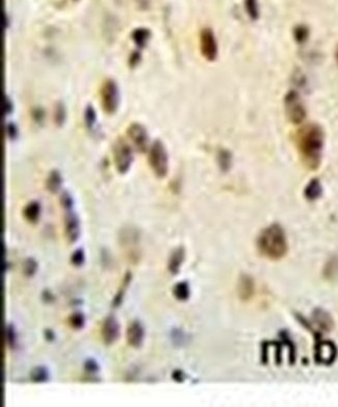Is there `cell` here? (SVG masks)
I'll list each match as a JSON object with an SVG mask.
<instances>
[{"instance_id":"cell-1","label":"cell","mask_w":338,"mask_h":407,"mask_svg":"<svg viewBox=\"0 0 338 407\" xmlns=\"http://www.w3.org/2000/svg\"><path fill=\"white\" fill-rule=\"evenodd\" d=\"M323 132L317 125H309L299 137V149L305 165L311 170L317 169L321 161Z\"/></svg>"},{"instance_id":"cell-2","label":"cell","mask_w":338,"mask_h":407,"mask_svg":"<svg viewBox=\"0 0 338 407\" xmlns=\"http://www.w3.org/2000/svg\"><path fill=\"white\" fill-rule=\"evenodd\" d=\"M260 253L267 258L279 259L287 252V241L284 230L278 224L264 229L257 241Z\"/></svg>"},{"instance_id":"cell-3","label":"cell","mask_w":338,"mask_h":407,"mask_svg":"<svg viewBox=\"0 0 338 407\" xmlns=\"http://www.w3.org/2000/svg\"><path fill=\"white\" fill-rule=\"evenodd\" d=\"M149 164L154 174L157 177L162 178L167 174L168 170V159L167 153L160 141H155L149 150Z\"/></svg>"},{"instance_id":"cell-4","label":"cell","mask_w":338,"mask_h":407,"mask_svg":"<svg viewBox=\"0 0 338 407\" xmlns=\"http://www.w3.org/2000/svg\"><path fill=\"white\" fill-rule=\"evenodd\" d=\"M284 108L287 119L292 124H300L306 118V108L300 95L295 91H290L284 98Z\"/></svg>"},{"instance_id":"cell-5","label":"cell","mask_w":338,"mask_h":407,"mask_svg":"<svg viewBox=\"0 0 338 407\" xmlns=\"http://www.w3.org/2000/svg\"><path fill=\"white\" fill-rule=\"evenodd\" d=\"M112 154H114V162L118 172L125 174L130 169L133 161L131 147L124 140L119 139L114 146V153Z\"/></svg>"},{"instance_id":"cell-6","label":"cell","mask_w":338,"mask_h":407,"mask_svg":"<svg viewBox=\"0 0 338 407\" xmlns=\"http://www.w3.org/2000/svg\"><path fill=\"white\" fill-rule=\"evenodd\" d=\"M101 104L105 113L114 114L119 105V89L116 81L107 79L100 90Z\"/></svg>"},{"instance_id":"cell-7","label":"cell","mask_w":338,"mask_h":407,"mask_svg":"<svg viewBox=\"0 0 338 407\" xmlns=\"http://www.w3.org/2000/svg\"><path fill=\"white\" fill-rule=\"evenodd\" d=\"M200 50L203 58L209 62H214L218 57V43L210 29H204L200 34Z\"/></svg>"},{"instance_id":"cell-8","label":"cell","mask_w":338,"mask_h":407,"mask_svg":"<svg viewBox=\"0 0 338 407\" xmlns=\"http://www.w3.org/2000/svg\"><path fill=\"white\" fill-rule=\"evenodd\" d=\"M127 134L137 151L145 152L147 150L149 145V137L147 129L142 124H131L127 129Z\"/></svg>"},{"instance_id":"cell-9","label":"cell","mask_w":338,"mask_h":407,"mask_svg":"<svg viewBox=\"0 0 338 407\" xmlns=\"http://www.w3.org/2000/svg\"><path fill=\"white\" fill-rule=\"evenodd\" d=\"M101 336L105 345H112L119 339L120 325L114 316H108L104 320L101 327Z\"/></svg>"},{"instance_id":"cell-10","label":"cell","mask_w":338,"mask_h":407,"mask_svg":"<svg viewBox=\"0 0 338 407\" xmlns=\"http://www.w3.org/2000/svg\"><path fill=\"white\" fill-rule=\"evenodd\" d=\"M80 223L73 210H69L65 217V233L70 243H75L80 233Z\"/></svg>"},{"instance_id":"cell-11","label":"cell","mask_w":338,"mask_h":407,"mask_svg":"<svg viewBox=\"0 0 338 407\" xmlns=\"http://www.w3.org/2000/svg\"><path fill=\"white\" fill-rule=\"evenodd\" d=\"M144 336L145 331L142 324H140V322L139 321L131 322L127 328V332H126V338H127L128 345L133 348H139L144 342Z\"/></svg>"},{"instance_id":"cell-12","label":"cell","mask_w":338,"mask_h":407,"mask_svg":"<svg viewBox=\"0 0 338 407\" xmlns=\"http://www.w3.org/2000/svg\"><path fill=\"white\" fill-rule=\"evenodd\" d=\"M336 356V348L330 342L320 343L316 350V357L323 363H331Z\"/></svg>"},{"instance_id":"cell-13","label":"cell","mask_w":338,"mask_h":407,"mask_svg":"<svg viewBox=\"0 0 338 407\" xmlns=\"http://www.w3.org/2000/svg\"><path fill=\"white\" fill-rule=\"evenodd\" d=\"M237 291L239 298L243 300L250 299L253 293H254V283H253L252 278L247 275H242L241 278H239Z\"/></svg>"},{"instance_id":"cell-14","label":"cell","mask_w":338,"mask_h":407,"mask_svg":"<svg viewBox=\"0 0 338 407\" xmlns=\"http://www.w3.org/2000/svg\"><path fill=\"white\" fill-rule=\"evenodd\" d=\"M313 322L316 324V326L323 330V331H330L333 327V320L331 318V316L325 312L320 310V308H317L313 312Z\"/></svg>"},{"instance_id":"cell-15","label":"cell","mask_w":338,"mask_h":407,"mask_svg":"<svg viewBox=\"0 0 338 407\" xmlns=\"http://www.w3.org/2000/svg\"><path fill=\"white\" fill-rule=\"evenodd\" d=\"M185 260V249L182 247L177 248L172 252V254L168 258L167 268L172 274H177L180 270V265Z\"/></svg>"},{"instance_id":"cell-16","label":"cell","mask_w":338,"mask_h":407,"mask_svg":"<svg viewBox=\"0 0 338 407\" xmlns=\"http://www.w3.org/2000/svg\"><path fill=\"white\" fill-rule=\"evenodd\" d=\"M41 215V205L38 201H32L28 203L23 210L24 218L31 223H36Z\"/></svg>"},{"instance_id":"cell-17","label":"cell","mask_w":338,"mask_h":407,"mask_svg":"<svg viewBox=\"0 0 338 407\" xmlns=\"http://www.w3.org/2000/svg\"><path fill=\"white\" fill-rule=\"evenodd\" d=\"M322 193V188L321 185L318 179H312L309 184L307 185V187L305 188V197L308 200H316L317 198L320 197V195Z\"/></svg>"},{"instance_id":"cell-18","label":"cell","mask_w":338,"mask_h":407,"mask_svg":"<svg viewBox=\"0 0 338 407\" xmlns=\"http://www.w3.org/2000/svg\"><path fill=\"white\" fill-rule=\"evenodd\" d=\"M62 182H63V179H62L61 173L59 171L53 170L49 173V175L47 177L46 188L50 193L54 194L56 192H59V190L61 189Z\"/></svg>"},{"instance_id":"cell-19","label":"cell","mask_w":338,"mask_h":407,"mask_svg":"<svg viewBox=\"0 0 338 407\" xmlns=\"http://www.w3.org/2000/svg\"><path fill=\"white\" fill-rule=\"evenodd\" d=\"M150 37H151V33L147 29H136L132 32V35H131L133 42L139 49L144 48L147 45Z\"/></svg>"},{"instance_id":"cell-20","label":"cell","mask_w":338,"mask_h":407,"mask_svg":"<svg viewBox=\"0 0 338 407\" xmlns=\"http://www.w3.org/2000/svg\"><path fill=\"white\" fill-rule=\"evenodd\" d=\"M31 380L35 383H43L49 380V372L48 370L43 367H36L31 372Z\"/></svg>"},{"instance_id":"cell-21","label":"cell","mask_w":338,"mask_h":407,"mask_svg":"<svg viewBox=\"0 0 338 407\" xmlns=\"http://www.w3.org/2000/svg\"><path fill=\"white\" fill-rule=\"evenodd\" d=\"M131 278H132L131 272H127V273L125 274L124 279H123V283H122V286H121L119 292L117 293V295L115 296L114 300H112V306H114V307H118V306L122 303L123 298H124L125 291H126V289H127V287L129 286V284H130V282H131Z\"/></svg>"},{"instance_id":"cell-22","label":"cell","mask_w":338,"mask_h":407,"mask_svg":"<svg viewBox=\"0 0 338 407\" xmlns=\"http://www.w3.org/2000/svg\"><path fill=\"white\" fill-rule=\"evenodd\" d=\"M173 294H174L175 298L179 301L188 300L191 295V290H190L188 283H186V282L178 283L173 289Z\"/></svg>"},{"instance_id":"cell-23","label":"cell","mask_w":338,"mask_h":407,"mask_svg":"<svg viewBox=\"0 0 338 407\" xmlns=\"http://www.w3.org/2000/svg\"><path fill=\"white\" fill-rule=\"evenodd\" d=\"M218 163H219L221 170L228 171L230 169L231 163H232L231 153L225 149L220 150L219 154H218Z\"/></svg>"},{"instance_id":"cell-24","label":"cell","mask_w":338,"mask_h":407,"mask_svg":"<svg viewBox=\"0 0 338 407\" xmlns=\"http://www.w3.org/2000/svg\"><path fill=\"white\" fill-rule=\"evenodd\" d=\"M38 266H39V264H38V262H37V260L35 258H33V257L26 258L24 260V262H23V265H22L23 274L26 277H33L36 274L37 270H38Z\"/></svg>"},{"instance_id":"cell-25","label":"cell","mask_w":338,"mask_h":407,"mask_svg":"<svg viewBox=\"0 0 338 407\" xmlns=\"http://www.w3.org/2000/svg\"><path fill=\"white\" fill-rule=\"evenodd\" d=\"M69 324L72 328L77 330L83 328L84 324H86V319H84L83 314L79 312L73 313L69 318Z\"/></svg>"},{"instance_id":"cell-26","label":"cell","mask_w":338,"mask_h":407,"mask_svg":"<svg viewBox=\"0 0 338 407\" xmlns=\"http://www.w3.org/2000/svg\"><path fill=\"white\" fill-rule=\"evenodd\" d=\"M245 7H246V11L248 13V15L253 20H256L259 17V8H258L257 0H246Z\"/></svg>"},{"instance_id":"cell-27","label":"cell","mask_w":338,"mask_h":407,"mask_svg":"<svg viewBox=\"0 0 338 407\" xmlns=\"http://www.w3.org/2000/svg\"><path fill=\"white\" fill-rule=\"evenodd\" d=\"M6 332H7L6 336H7L8 346L12 350H14L16 348V345H17V334H16V331H15V328H14V326L12 324H9L7 326Z\"/></svg>"},{"instance_id":"cell-28","label":"cell","mask_w":338,"mask_h":407,"mask_svg":"<svg viewBox=\"0 0 338 407\" xmlns=\"http://www.w3.org/2000/svg\"><path fill=\"white\" fill-rule=\"evenodd\" d=\"M293 36H294V39H295V41L298 42V43H304V42L307 40V38L309 36V31H308V29L306 26L300 25V26H297L294 29Z\"/></svg>"},{"instance_id":"cell-29","label":"cell","mask_w":338,"mask_h":407,"mask_svg":"<svg viewBox=\"0 0 338 407\" xmlns=\"http://www.w3.org/2000/svg\"><path fill=\"white\" fill-rule=\"evenodd\" d=\"M84 122H86L87 127L92 129L94 127V125L96 123V113H95V109L89 105L86 108V111H84Z\"/></svg>"},{"instance_id":"cell-30","label":"cell","mask_w":338,"mask_h":407,"mask_svg":"<svg viewBox=\"0 0 338 407\" xmlns=\"http://www.w3.org/2000/svg\"><path fill=\"white\" fill-rule=\"evenodd\" d=\"M61 204L63 206V208L66 210V212H69V210H72L73 209V198L71 197V195H70L68 192H64L61 195Z\"/></svg>"},{"instance_id":"cell-31","label":"cell","mask_w":338,"mask_h":407,"mask_svg":"<svg viewBox=\"0 0 338 407\" xmlns=\"http://www.w3.org/2000/svg\"><path fill=\"white\" fill-rule=\"evenodd\" d=\"M66 118V111H65V107L62 103H59L58 105L55 106V111H54V120L58 125H62L65 121Z\"/></svg>"},{"instance_id":"cell-32","label":"cell","mask_w":338,"mask_h":407,"mask_svg":"<svg viewBox=\"0 0 338 407\" xmlns=\"http://www.w3.org/2000/svg\"><path fill=\"white\" fill-rule=\"evenodd\" d=\"M71 262L75 266H80L84 262V252L82 249H76L71 255Z\"/></svg>"},{"instance_id":"cell-33","label":"cell","mask_w":338,"mask_h":407,"mask_svg":"<svg viewBox=\"0 0 338 407\" xmlns=\"http://www.w3.org/2000/svg\"><path fill=\"white\" fill-rule=\"evenodd\" d=\"M84 370H86V372L89 374H95L99 371V364L97 363L95 359L89 358L86 360V362H84Z\"/></svg>"},{"instance_id":"cell-34","label":"cell","mask_w":338,"mask_h":407,"mask_svg":"<svg viewBox=\"0 0 338 407\" xmlns=\"http://www.w3.org/2000/svg\"><path fill=\"white\" fill-rule=\"evenodd\" d=\"M139 60H140L139 53H138V52H133V53L130 55L129 65H130L131 67H135V66L139 63Z\"/></svg>"},{"instance_id":"cell-35","label":"cell","mask_w":338,"mask_h":407,"mask_svg":"<svg viewBox=\"0 0 338 407\" xmlns=\"http://www.w3.org/2000/svg\"><path fill=\"white\" fill-rule=\"evenodd\" d=\"M7 129H8V134H9V137H10V138H12V139L17 134L16 127H15V125H14L13 123L8 124V128H7Z\"/></svg>"},{"instance_id":"cell-36","label":"cell","mask_w":338,"mask_h":407,"mask_svg":"<svg viewBox=\"0 0 338 407\" xmlns=\"http://www.w3.org/2000/svg\"><path fill=\"white\" fill-rule=\"evenodd\" d=\"M42 297H43V300L45 302H51V301L54 300V296L51 294L50 291H47V290L43 292V296H42Z\"/></svg>"},{"instance_id":"cell-37","label":"cell","mask_w":338,"mask_h":407,"mask_svg":"<svg viewBox=\"0 0 338 407\" xmlns=\"http://www.w3.org/2000/svg\"><path fill=\"white\" fill-rule=\"evenodd\" d=\"M173 378H174V380H176L178 382H182L183 380H185V375H183V373L181 371H175L173 373Z\"/></svg>"},{"instance_id":"cell-38","label":"cell","mask_w":338,"mask_h":407,"mask_svg":"<svg viewBox=\"0 0 338 407\" xmlns=\"http://www.w3.org/2000/svg\"><path fill=\"white\" fill-rule=\"evenodd\" d=\"M44 334H45V339H46L48 342H52V341L54 340V338H55L54 332H53L51 329H46Z\"/></svg>"},{"instance_id":"cell-39","label":"cell","mask_w":338,"mask_h":407,"mask_svg":"<svg viewBox=\"0 0 338 407\" xmlns=\"http://www.w3.org/2000/svg\"><path fill=\"white\" fill-rule=\"evenodd\" d=\"M336 61H337V64H338V47H337V50H336Z\"/></svg>"}]
</instances>
